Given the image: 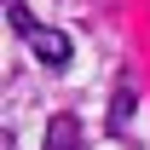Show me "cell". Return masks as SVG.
<instances>
[{
	"mask_svg": "<svg viewBox=\"0 0 150 150\" xmlns=\"http://www.w3.org/2000/svg\"><path fill=\"white\" fill-rule=\"evenodd\" d=\"M115 133H121V139L133 133V87L127 81H121V93H115Z\"/></svg>",
	"mask_w": 150,
	"mask_h": 150,
	"instance_id": "3957f363",
	"label": "cell"
},
{
	"mask_svg": "<svg viewBox=\"0 0 150 150\" xmlns=\"http://www.w3.org/2000/svg\"><path fill=\"white\" fill-rule=\"evenodd\" d=\"M46 150H81V121L75 115H58L46 127Z\"/></svg>",
	"mask_w": 150,
	"mask_h": 150,
	"instance_id": "7a4b0ae2",
	"label": "cell"
},
{
	"mask_svg": "<svg viewBox=\"0 0 150 150\" xmlns=\"http://www.w3.org/2000/svg\"><path fill=\"white\" fill-rule=\"evenodd\" d=\"M23 40H29V52H35L40 64H52V69H64V64L75 58V46H69V35H64V29H40V23H35Z\"/></svg>",
	"mask_w": 150,
	"mask_h": 150,
	"instance_id": "6da1fadb",
	"label": "cell"
},
{
	"mask_svg": "<svg viewBox=\"0 0 150 150\" xmlns=\"http://www.w3.org/2000/svg\"><path fill=\"white\" fill-rule=\"evenodd\" d=\"M0 12H6V23H12L18 35H29V29H35V18H29V6H23V0H0Z\"/></svg>",
	"mask_w": 150,
	"mask_h": 150,
	"instance_id": "277c9868",
	"label": "cell"
}]
</instances>
